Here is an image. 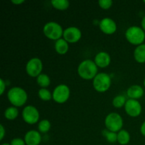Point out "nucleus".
I'll use <instances>...</instances> for the list:
<instances>
[{
  "mask_svg": "<svg viewBox=\"0 0 145 145\" xmlns=\"http://www.w3.org/2000/svg\"><path fill=\"white\" fill-rule=\"evenodd\" d=\"M78 74L81 78L85 80L93 79L98 74V67L91 59H85L82 61L77 68Z\"/></svg>",
  "mask_w": 145,
  "mask_h": 145,
  "instance_id": "1",
  "label": "nucleus"
},
{
  "mask_svg": "<svg viewBox=\"0 0 145 145\" xmlns=\"http://www.w3.org/2000/svg\"><path fill=\"white\" fill-rule=\"evenodd\" d=\"M7 98L14 107H21L26 103L28 94L22 88L13 87L7 93Z\"/></svg>",
  "mask_w": 145,
  "mask_h": 145,
  "instance_id": "2",
  "label": "nucleus"
},
{
  "mask_svg": "<svg viewBox=\"0 0 145 145\" xmlns=\"http://www.w3.org/2000/svg\"><path fill=\"white\" fill-rule=\"evenodd\" d=\"M125 38L130 43L135 45L143 44L145 39L144 31L139 26L129 27L125 32Z\"/></svg>",
  "mask_w": 145,
  "mask_h": 145,
  "instance_id": "3",
  "label": "nucleus"
},
{
  "mask_svg": "<svg viewBox=\"0 0 145 145\" xmlns=\"http://www.w3.org/2000/svg\"><path fill=\"white\" fill-rule=\"evenodd\" d=\"M64 31L62 27L58 23L50 21L45 24L43 26V33L45 36L50 40H57L63 36Z\"/></svg>",
  "mask_w": 145,
  "mask_h": 145,
  "instance_id": "4",
  "label": "nucleus"
},
{
  "mask_svg": "<svg viewBox=\"0 0 145 145\" xmlns=\"http://www.w3.org/2000/svg\"><path fill=\"white\" fill-rule=\"evenodd\" d=\"M111 85V78L108 74L99 73L93 79V86L95 90L100 93L107 91Z\"/></svg>",
  "mask_w": 145,
  "mask_h": 145,
  "instance_id": "5",
  "label": "nucleus"
},
{
  "mask_svg": "<svg viewBox=\"0 0 145 145\" xmlns=\"http://www.w3.org/2000/svg\"><path fill=\"white\" fill-rule=\"evenodd\" d=\"M123 125V120L121 116L117 113H110L105 119V126L106 129L110 132L118 133L122 130Z\"/></svg>",
  "mask_w": 145,
  "mask_h": 145,
  "instance_id": "6",
  "label": "nucleus"
},
{
  "mask_svg": "<svg viewBox=\"0 0 145 145\" xmlns=\"http://www.w3.org/2000/svg\"><path fill=\"white\" fill-rule=\"evenodd\" d=\"M70 89L66 84H59L55 88L52 92V99L56 103L62 104L69 99Z\"/></svg>",
  "mask_w": 145,
  "mask_h": 145,
  "instance_id": "7",
  "label": "nucleus"
},
{
  "mask_svg": "<svg viewBox=\"0 0 145 145\" xmlns=\"http://www.w3.org/2000/svg\"><path fill=\"white\" fill-rule=\"evenodd\" d=\"M42 70V62L38 57L30 59L25 66V71L28 76L31 77H38Z\"/></svg>",
  "mask_w": 145,
  "mask_h": 145,
  "instance_id": "8",
  "label": "nucleus"
},
{
  "mask_svg": "<svg viewBox=\"0 0 145 145\" xmlns=\"http://www.w3.org/2000/svg\"><path fill=\"white\" fill-rule=\"evenodd\" d=\"M22 117L26 123L29 125H34L39 120L40 113L35 106H27L23 109Z\"/></svg>",
  "mask_w": 145,
  "mask_h": 145,
  "instance_id": "9",
  "label": "nucleus"
},
{
  "mask_svg": "<svg viewBox=\"0 0 145 145\" xmlns=\"http://www.w3.org/2000/svg\"><path fill=\"white\" fill-rule=\"evenodd\" d=\"M82 38V32L77 27L70 26L64 31L63 38L69 43L77 42Z\"/></svg>",
  "mask_w": 145,
  "mask_h": 145,
  "instance_id": "10",
  "label": "nucleus"
},
{
  "mask_svg": "<svg viewBox=\"0 0 145 145\" xmlns=\"http://www.w3.org/2000/svg\"><path fill=\"white\" fill-rule=\"evenodd\" d=\"M126 113L131 117H137L142 113V106L140 102L135 99H128L125 105Z\"/></svg>",
  "mask_w": 145,
  "mask_h": 145,
  "instance_id": "11",
  "label": "nucleus"
},
{
  "mask_svg": "<svg viewBox=\"0 0 145 145\" xmlns=\"http://www.w3.org/2000/svg\"><path fill=\"white\" fill-rule=\"evenodd\" d=\"M99 28L103 33L112 35L117 30V25L111 18H104L99 23Z\"/></svg>",
  "mask_w": 145,
  "mask_h": 145,
  "instance_id": "12",
  "label": "nucleus"
},
{
  "mask_svg": "<svg viewBox=\"0 0 145 145\" xmlns=\"http://www.w3.org/2000/svg\"><path fill=\"white\" fill-rule=\"evenodd\" d=\"M24 141L26 145H39L41 142L40 132L33 130L27 132L24 137Z\"/></svg>",
  "mask_w": 145,
  "mask_h": 145,
  "instance_id": "13",
  "label": "nucleus"
},
{
  "mask_svg": "<svg viewBox=\"0 0 145 145\" xmlns=\"http://www.w3.org/2000/svg\"><path fill=\"white\" fill-rule=\"evenodd\" d=\"M111 58L110 55L106 52H100L95 56L94 62L97 67L101 68L107 67L110 63Z\"/></svg>",
  "mask_w": 145,
  "mask_h": 145,
  "instance_id": "14",
  "label": "nucleus"
},
{
  "mask_svg": "<svg viewBox=\"0 0 145 145\" xmlns=\"http://www.w3.org/2000/svg\"><path fill=\"white\" fill-rule=\"evenodd\" d=\"M143 94L144 90L140 85H133L127 90V96L130 98V99L137 100L142 97Z\"/></svg>",
  "mask_w": 145,
  "mask_h": 145,
  "instance_id": "15",
  "label": "nucleus"
},
{
  "mask_svg": "<svg viewBox=\"0 0 145 145\" xmlns=\"http://www.w3.org/2000/svg\"><path fill=\"white\" fill-rule=\"evenodd\" d=\"M55 51L59 55H65L69 50L68 42L64 38H60L55 41Z\"/></svg>",
  "mask_w": 145,
  "mask_h": 145,
  "instance_id": "16",
  "label": "nucleus"
},
{
  "mask_svg": "<svg viewBox=\"0 0 145 145\" xmlns=\"http://www.w3.org/2000/svg\"><path fill=\"white\" fill-rule=\"evenodd\" d=\"M134 58L138 63H145V44L138 45L135 48Z\"/></svg>",
  "mask_w": 145,
  "mask_h": 145,
  "instance_id": "17",
  "label": "nucleus"
},
{
  "mask_svg": "<svg viewBox=\"0 0 145 145\" xmlns=\"http://www.w3.org/2000/svg\"><path fill=\"white\" fill-rule=\"evenodd\" d=\"M130 141V135L127 130H121L118 133V142L121 145H126Z\"/></svg>",
  "mask_w": 145,
  "mask_h": 145,
  "instance_id": "18",
  "label": "nucleus"
},
{
  "mask_svg": "<svg viewBox=\"0 0 145 145\" xmlns=\"http://www.w3.org/2000/svg\"><path fill=\"white\" fill-rule=\"evenodd\" d=\"M18 110L16 107L14 106H11L6 109L4 111V117L6 119L8 120H14L18 117Z\"/></svg>",
  "mask_w": 145,
  "mask_h": 145,
  "instance_id": "19",
  "label": "nucleus"
},
{
  "mask_svg": "<svg viewBox=\"0 0 145 145\" xmlns=\"http://www.w3.org/2000/svg\"><path fill=\"white\" fill-rule=\"evenodd\" d=\"M51 4L54 8L60 11L67 9L69 7V2L67 0H52Z\"/></svg>",
  "mask_w": 145,
  "mask_h": 145,
  "instance_id": "20",
  "label": "nucleus"
},
{
  "mask_svg": "<svg viewBox=\"0 0 145 145\" xmlns=\"http://www.w3.org/2000/svg\"><path fill=\"white\" fill-rule=\"evenodd\" d=\"M37 83L42 89H46L50 84V79L45 74H40L37 77Z\"/></svg>",
  "mask_w": 145,
  "mask_h": 145,
  "instance_id": "21",
  "label": "nucleus"
},
{
  "mask_svg": "<svg viewBox=\"0 0 145 145\" xmlns=\"http://www.w3.org/2000/svg\"><path fill=\"white\" fill-rule=\"evenodd\" d=\"M127 100L123 95H118L113 99V106L116 108H120L125 105Z\"/></svg>",
  "mask_w": 145,
  "mask_h": 145,
  "instance_id": "22",
  "label": "nucleus"
},
{
  "mask_svg": "<svg viewBox=\"0 0 145 145\" xmlns=\"http://www.w3.org/2000/svg\"><path fill=\"white\" fill-rule=\"evenodd\" d=\"M51 127V123L48 120H42L38 123V129L40 133H46L50 130Z\"/></svg>",
  "mask_w": 145,
  "mask_h": 145,
  "instance_id": "23",
  "label": "nucleus"
},
{
  "mask_svg": "<svg viewBox=\"0 0 145 145\" xmlns=\"http://www.w3.org/2000/svg\"><path fill=\"white\" fill-rule=\"evenodd\" d=\"M38 96L41 100L44 101H48L52 99V94L50 93L48 89H40L38 91Z\"/></svg>",
  "mask_w": 145,
  "mask_h": 145,
  "instance_id": "24",
  "label": "nucleus"
},
{
  "mask_svg": "<svg viewBox=\"0 0 145 145\" xmlns=\"http://www.w3.org/2000/svg\"><path fill=\"white\" fill-rule=\"evenodd\" d=\"M103 135L108 142L115 143L118 142V134L116 133L110 132L109 130H104Z\"/></svg>",
  "mask_w": 145,
  "mask_h": 145,
  "instance_id": "25",
  "label": "nucleus"
},
{
  "mask_svg": "<svg viewBox=\"0 0 145 145\" xmlns=\"http://www.w3.org/2000/svg\"><path fill=\"white\" fill-rule=\"evenodd\" d=\"M99 7L103 9H108L113 4V1L111 0H100L99 1Z\"/></svg>",
  "mask_w": 145,
  "mask_h": 145,
  "instance_id": "26",
  "label": "nucleus"
},
{
  "mask_svg": "<svg viewBox=\"0 0 145 145\" xmlns=\"http://www.w3.org/2000/svg\"><path fill=\"white\" fill-rule=\"evenodd\" d=\"M11 145H25V142L24 140L21 138H14L10 142Z\"/></svg>",
  "mask_w": 145,
  "mask_h": 145,
  "instance_id": "27",
  "label": "nucleus"
},
{
  "mask_svg": "<svg viewBox=\"0 0 145 145\" xmlns=\"http://www.w3.org/2000/svg\"><path fill=\"white\" fill-rule=\"evenodd\" d=\"M0 86H1V90H0V94L2 95L4 93V91L6 89V83L2 79H0Z\"/></svg>",
  "mask_w": 145,
  "mask_h": 145,
  "instance_id": "28",
  "label": "nucleus"
},
{
  "mask_svg": "<svg viewBox=\"0 0 145 145\" xmlns=\"http://www.w3.org/2000/svg\"><path fill=\"white\" fill-rule=\"evenodd\" d=\"M0 131H1V136H0V140H2L4 139V135H5V130L4 128V126L2 125H0Z\"/></svg>",
  "mask_w": 145,
  "mask_h": 145,
  "instance_id": "29",
  "label": "nucleus"
},
{
  "mask_svg": "<svg viewBox=\"0 0 145 145\" xmlns=\"http://www.w3.org/2000/svg\"><path fill=\"white\" fill-rule=\"evenodd\" d=\"M24 2V0H11V3L16 5H19Z\"/></svg>",
  "mask_w": 145,
  "mask_h": 145,
  "instance_id": "30",
  "label": "nucleus"
},
{
  "mask_svg": "<svg viewBox=\"0 0 145 145\" xmlns=\"http://www.w3.org/2000/svg\"><path fill=\"white\" fill-rule=\"evenodd\" d=\"M140 132H141L142 135L145 137V121L141 125V127H140Z\"/></svg>",
  "mask_w": 145,
  "mask_h": 145,
  "instance_id": "31",
  "label": "nucleus"
},
{
  "mask_svg": "<svg viewBox=\"0 0 145 145\" xmlns=\"http://www.w3.org/2000/svg\"><path fill=\"white\" fill-rule=\"evenodd\" d=\"M141 25H142V28L145 31V16H144L142 19L141 21Z\"/></svg>",
  "mask_w": 145,
  "mask_h": 145,
  "instance_id": "32",
  "label": "nucleus"
},
{
  "mask_svg": "<svg viewBox=\"0 0 145 145\" xmlns=\"http://www.w3.org/2000/svg\"><path fill=\"white\" fill-rule=\"evenodd\" d=\"M1 145H11V144H8V143H4V144H2Z\"/></svg>",
  "mask_w": 145,
  "mask_h": 145,
  "instance_id": "33",
  "label": "nucleus"
},
{
  "mask_svg": "<svg viewBox=\"0 0 145 145\" xmlns=\"http://www.w3.org/2000/svg\"><path fill=\"white\" fill-rule=\"evenodd\" d=\"M143 83H144V87H145V78H144V82H143Z\"/></svg>",
  "mask_w": 145,
  "mask_h": 145,
  "instance_id": "34",
  "label": "nucleus"
},
{
  "mask_svg": "<svg viewBox=\"0 0 145 145\" xmlns=\"http://www.w3.org/2000/svg\"><path fill=\"white\" fill-rule=\"evenodd\" d=\"M144 3H145V0H144Z\"/></svg>",
  "mask_w": 145,
  "mask_h": 145,
  "instance_id": "35",
  "label": "nucleus"
}]
</instances>
